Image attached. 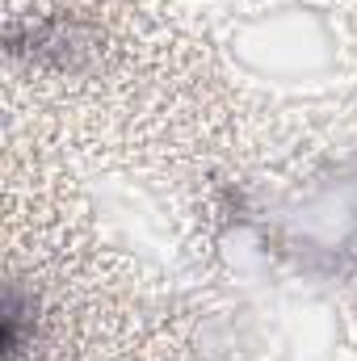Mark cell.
<instances>
[{
  "label": "cell",
  "instance_id": "6da1fadb",
  "mask_svg": "<svg viewBox=\"0 0 357 361\" xmlns=\"http://www.w3.org/2000/svg\"><path fill=\"white\" fill-rule=\"evenodd\" d=\"M97 30L85 21H72V17H47L38 25H25V30H8V47L13 51H30L34 59L51 63V68H80L85 55L97 51Z\"/></svg>",
  "mask_w": 357,
  "mask_h": 361
}]
</instances>
